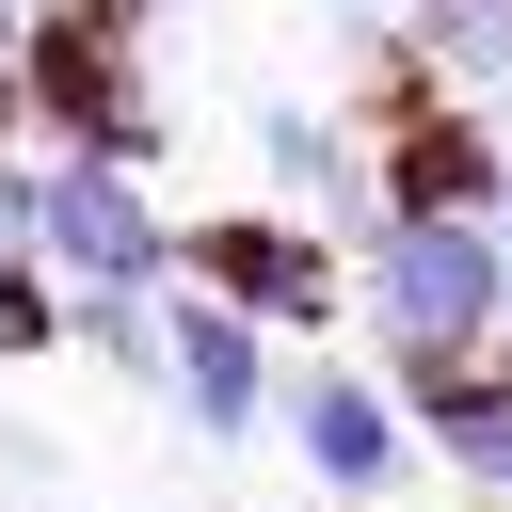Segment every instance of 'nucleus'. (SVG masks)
<instances>
[{
	"label": "nucleus",
	"mask_w": 512,
	"mask_h": 512,
	"mask_svg": "<svg viewBox=\"0 0 512 512\" xmlns=\"http://www.w3.org/2000/svg\"><path fill=\"white\" fill-rule=\"evenodd\" d=\"M336 304L384 336V368L496 352V208H368V256L336 272Z\"/></svg>",
	"instance_id": "f257e3e1"
},
{
	"label": "nucleus",
	"mask_w": 512,
	"mask_h": 512,
	"mask_svg": "<svg viewBox=\"0 0 512 512\" xmlns=\"http://www.w3.org/2000/svg\"><path fill=\"white\" fill-rule=\"evenodd\" d=\"M16 256H32L48 288H160V272H176V224L144 208V176H128V160H32Z\"/></svg>",
	"instance_id": "f03ea898"
},
{
	"label": "nucleus",
	"mask_w": 512,
	"mask_h": 512,
	"mask_svg": "<svg viewBox=\"0 0 512 512\" xmlns=\"http://www.w3.org/2000/svg\"><path fill=\"white\" fill-rule=\"evenodd\" d=\"M272 432L304 448V480H320L336 512H384V496L416 480V432H400V400H384L368 368H272Z\"/></svg>",
	"instance_id": "7ed1b4c3"
},
{
	"label": "nucleus",
	"mask_w": 512,
	"mask_h": 512,
	"mask_svg": "<svg viewBox=\"0 0 512 512\" xmlns=\"http://www.w3.org/2000/svg\"><path fill=\"white\" fill-rule=\"evenodd\" d=\"M144 320H160V400H176L208 448H256V432H272V336H256L240 304L176 288V272H160V304H144Z\"/></svg>",
	"instance_id": "20e7f679"
},
{
	"label": "nucleus",
	"mask_w": 512,
	"mask_h": 512,
	"mask_svg": "<svg viewBox=\"0 0 512 512\" xmlns=\"http://www.w3.org/2000/svg\"><path fill=\"white\" fill-rule=\"evenodd\" d=\"M176 288L240 304L256 336H272V320H336V272H320V240H304L288 208H240V224H192V240H176Z\"/></svg>",
	"instance_id": "39448f33"
},
{
	"label": "nucleus",
	"mask_w": 512,
	"mask_h": 512,
	"mask_svg": "<svg viewBox=\"0 0 512 512\" xmlns=\"http://www.w3.org/2000/svg\"><path fill=\"white\" fill-rule=\"evenodd\" d=\"M400 432L480 496V512H512V368L496 352H448V368H400Z\"/></svg>",
	"instance_id": "423d86ee"
},
{
	"label": "nucleus",
	"mask_w": 512,
	"mask_h": 512,
	"mask_svg": "<svg viewBox=\"0 0 512 512\" xmlns=\"http://www.w3.org/2000/svg\"><path fill=\"white\" fill-rule=\"evenodd\" d=\"M256 160H272V192H288V208H368L352 128H336V112H304V96H272V112H256Z\"/></svg>",
	"instance_id": "0eeeda50"
},
{
	"label": "nucleus",
	"mask_w": 512,
	"mask_h": 512,
	"mask_svg": "<svg viewBox=\"0 0 512 512\" xmlns=\"http://www.w3.org/2000/svg\"><path fill=\"white\" fill-rule=\"evenodd\" d=\"M496 320H512V192H496Z\"/></svg>",
	"instance_id": "6e6552de"
},
{
	"label": "nucleus",
	"mask_w": 512,
	"mask_h": 512,
	"mask_svg": "<svg viewBox=\"0 0 512 512\" xmlns=\"http://www.w3.org/2000/svg\"><path fill=\"white\" fill-rule=\"evenodd\" d=\"M32 16H48V0H0V32H32Z\"/></svg>",
	"instance_id": "1a4fd4ad"
},
{
	"label": "nucleus",
	"mask_w": 512,
	"mask_h": 512,
	"mask_svg": "<svg viewBox=\"0 0 512 512\" xmlns=\"http://www.w3.org/2000/svg\"><path fill=\"white\" fill-rule=\"evenodd\" d=\"M320 16H384V0H320Z\"/></svg>",
	"instance_id": "9d476101"
}]
</instances>
